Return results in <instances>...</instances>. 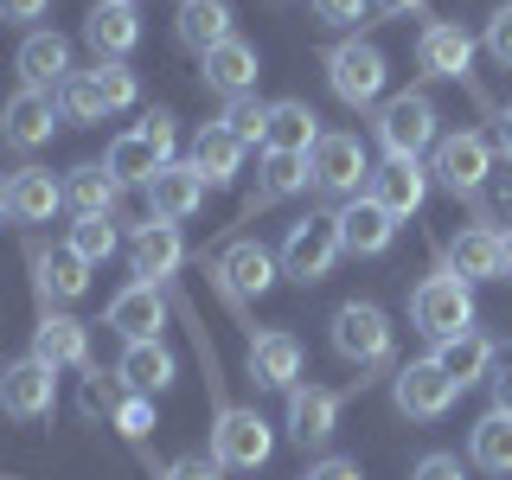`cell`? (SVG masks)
Wrapping results in <instances>:
<instances>
[{
  "instance_id": "obj_38",
  "label": "cell",
  "mask_w": 512,
  "mask_h": 480,
  "mask_svg": "<svg viewBox=\"0 0 512 480\" xmlns=\"http://www.w3.org/2000/svg\"><path fill=\"white\" fill-rule=\"evenodd\" d=\"M64 244L84 256V263H109V256H116V244H122V231H116V218H77Z\"/></svg>"
},
{
  "instance_id": "obj_29",
  "label": "cell",
  "mask_w": 512,
  "mask_h": 480,
  "mask_svg": "<svg viewBox=\"0 0 512 480\" xmlns=\"http://www.w3.org/2000/svg\"><path fill=\"white\" fill-rule=\"evenodd\" d=\"M231 20H237L231 0H180V20H173V32H180L186 52H199V58H205V52H218L224 39H237Z\"/></svg>"
},
{
  "instance_id": "obj_39",
  "label": "cell",
  "mask_w": 512,
  "mask_h": 480,
  "mask_svg": "<svg viewBox=\"0 0 512 480\" xmlns=\"http://www.w3.org/2000/svg\"><path fill=\"white\" fill-rule=\"evenodd\" d=\"M96 90H103V103L109 109H135L141 103V77L128 71V58H96Z\"/></svg>"
},
{
  "instance_id": "obj_26",
  "label": "cell",
  "mask_w": 512,
  "mask_h": 480,
  "mask_svg": "<svg viewBox=\"0 0 512 480\" xmlns=\"http://www.w3.org/2000/svg\"><path fill=\"white\" fill-rule=\"evenodd\" d=\"M365 192H372L391 218H416V212H423V199H429V173L416 167V160H384Z\"/></svg>"
},
{
  "instance_id": "obj_49",
  "label": "cell",
  "mask_w": 512,
  "mask_h": 480,
  "mask_svg": "<svg viewBox=\"0 0 512 480\" xmlns=\"http://www.w3.org/2000/svg\"><path fill=\"white\" fill-rule=\"evenodd\" d=\"M52 0H0V20H39Z\"/></svg>"
},
{
  "instance_id": "obj_7",
  "label": "cell",
  "mask_w": 512,
  "mask_h": 480,
  "mask_svg": "<svg viewBox=\"0 0 512 480\" xmlns=\"http://www.w3.org/2000/svg\"><path fill=\"white\" fill-rule=\"evenodd\" d=\"M455 397H461V384L442 372L436 359H410V365H397V378H391V404L410 416V423H436V416L455 410Z\"/></svg>"
},
{
  "instance_id": "obj_50",
  "label": "cell",
  "mask_w": 512,
  "mask_h": 480,
  "mask_svg": "<svg viewBox=\"0 0 512 480\" xmlns=\"http://www.w3.org/2000/svg\"><path fill=\"white\" fill-rule=\"evenodd\" d=\"M493 410H512V359L493 372Z\"/></svg>"
},
{
  "instance_id": "obj_16",
  "label": "cell",
  "mask_w": 512,
  "mask_h": 480,
  "mask_svg": "<svg viewBox=\"0 0 512 480\" xmlns=\"http://www.w3.org/2000/svg\"><path fill=\"white\" fill-rule=\"evenodd\" d=\"M205 173L192 167V160H167V167L154 173V186H148V212L160 218V224H180V218H192L205 205Z\"/></svg>"
},
{
  "instance_id": "obj_34",
  "label": "cell",
  "mask_w": 512,
  "mask_h": 480,
  "mask_svg": "<svg viewBox=\"0 0 512 480\" xmlns=\"http://www.w3.org/2000/svg\"><path fill=\"white\" fill-rule=\"evenodd\" d=\"M103 167L116 173L122 186H154V173L167 167V154L154 148L148 135H141V128H128V135H116L109 141V154H103Z\"/></svg>"
},
{
  "instance_id": "obj_14",
  "label": "cell",
  "mask_w": 512,
  "mask_h": 480,
  "mask_svg": "<svg viewBox=\"0 0 512 480\" xmlns=\"http://www.w3.org/2000/svg\"><path fill=\"white\" fill-rule=\"evenodd\" d=\"M288 442L295 448H327L340 429V391H320V384H295L288 391Z\"/></svg>"
},
{
  "instance_id": "obj_1",
  "label": "cell",
  "mask_w": 512,
  "mask_h": 480,
  "mask_svg": "<svg viewBox=\"0 0 512 480\" xmlns=\"http://www.w3.org/2000/svg\"><path fill=\"white\" fill-rule=\"evenodd\" d=\"M410 327L429 333V340H455V333H474V288L455 276V269H436L410 288Z\"/></svg>"
},
{
  "instance_id": "obj_22",
  "label": "cell",
  "mask_w": 512,
  "mask_h": 480,
  "mask_svg": "<svg viewBox=\"0 0 512 480\" xmlns=\"http://www.w3.org/2000/svg\"><path fill=\"white\" fill-rule=\"evenodd\" d=\"M199 64H205V71H199L205 90H218L224 103H231V96H250L256 90V71H263V58H256L250 39H224L218 52H205Z\"/></svg>"
},
{
  "instance_id": "obj_8",
  "label": "cell",
  "mask_w": 512,
  "mask_h": 480,
  "mask_svg": "<svg viewBox=\"0 0 512 480\" xmlns=\"http://www.w3.org/2000/svg\"><path fill=\"white\" fill-rule=\"evenodd\" d=\"M308 173L320 192H340V199H359L372 186V160H365V141L359 135H320L314 154H308Z\"/></svg>"
},
{
  "instance_id": "obj_41",
  "label": "cell",
  "mask_w": 512,
  "mask_h": 480,
  "mask_svg": "<svg viewBox=\"0 0 512 480\" xmlns=\"http://www.w3.org/2000/svg\"><path fill=\"white\" fill-rule=\"evenodd\" d=\"M109 423H116V436H122V442H148V429H154V397H135V391H128Z\"/></svg>"
},
{
  "instance_id": "obj_3",
  "label": "cell",
  "mask_w": 512,
  "mask_h": 480,
  "mask_svg": "<svg viewBox=\"0 0 512 480\" xmlns=\"http://www.w3.org/2000/svg\"><path fill=\"white\" fill-rule=\"evenodd\" d=\"M346 256L340 244V224L333 218H301V224H288V237H282V276L288 282H301V288H314V282H327L333 276V263Z\"/></svg>"
},
{
  "instance_id": "obj_45",
  "label": "cell",
  "mask_w": 512,
  "mask_h": 480,
  "mask_svg": "<svg viewBox=\"0 0 512 480\" xmlns=\"http://www.w3.org/2000/svg\"><path fill=\"white\" fill-rule=\"evenodd\" d=\"M224 468H218V461L212 455H180V461H167V474H160V480H218Z\"/></svg>"
},
{
  "instance_id": "obj_33",
  "label": "cell",
  "mask_w": 512,
  "mask_h": 480,
  "mask_svg": "<svg viewBox=\"0 0 512 480\" xmlns=\"http://www.w3.org/2000/svg\"><path fill=\"white\" fill-rule=\"evenodd\" d=\"M429 359H436L442 372L461 384V391L480 384V378H493V340H487V333H455V340H436Z\"/></svg>"
},
{
  "instance_id": "obj_28",
  "label": "cell",
  "mask_w": 512,
  "mask_h": 480,
  "mask_svg": "<svg viewBox=\"0 0 512 480\" xmlns=\"http://www.w3.org/2000/svg\"><path fill=\"white\" fill-rule=\"evenodd\" d=\"M320 141V116L301 96H282L269 103V128H263V154H314Z\"/></svg>"
},
{
  "instance_id": "obj_36",
  "label": "cell",
  "mask_w": 512,
  "mask_h": 480,
  "mask_svg": "<svg viewBox=\"0 0 512 480\" xmlns=\"http://www.w3.org/2000/svg\"><path fill=\"white\" fill-rule=\"evenodd\" d=\"M468 461L487 474H512V410H487L468 429Z\"/></svg>"
},
{
  "instance_id": "obj_44",
  "label": "cell",
  "mask_w": 512,
  "mask_h": 480,
  "mask_svg": "<svg viewBox=\"0 0 512 480\" xmlns=\"http://www.w3.org/2000/svg\"><path fill=\"white\" fill-rule=\"evenodd\" d=\"M77 404H84V416H116L122 397L103 384V372H90V378H84V397H77Z\"/></svg>"
},
{
  "instance_id": "obj_25",
  "label": "cell",
  "mask_w": 512,
  "mask_h": 480,
  "mask_svg": "<svg viewBox=\"0 0 512 480\" xmlns=\"http://www.w3.org/2000/svg\"><path fill=\"white\" fill-rule=\"evenodd\" d=\"M173 378H180V365H173V352L160 346V340H135V346H122V365H116V384H122V391H135V397H160Z\"/></svg>"
},
{
  "instance_id": "obj_53",
  "label": "cell",
  "mask_w": 512,
  "mask_h": 480,
  "mask_svg": "<svg viewBox=\"0 0 512 480\" xmlns=\"http://www.w3.org/2000/svg\"><path fill=\"white\" fill-rule=\"evenodd\" d=\"M500 263H506V276H512V231H500Z\"/></svg>"
},
{
  "instance_id": "obj_15",
  "label": "cell",
  "mask_w": 512,
  "mask_h": 480,
  "mask_svg": "<svg viewBox=\"0 0 512 480\" xmlns=\"http://www.w3.org/2000/svg\"><path fill=\"white\" fill-rule=\"evenodd\" d=\"M333 224H340V244H346V256H384V250H391V237H397V218L384 212L372 192L346 199L340 212H333Z\"/></svg>"
},
{
  "instance_id": "obj_4",
  "label": "cell",
  "mask_w": 512,
  "mask_h": 480,
  "mask_svg": "<svg viewBox=\"0 0 512 480\" xmlns=\"http://www.w3.org/2000/svg\"><path fill=\"white\" fill-rule=\"evenodd\" d=\"M384 77H391V64H384V52L372 39H340L327 52V84L346 109H372L384 96Z\"/></svg>"
},
{
  "instance_id": "obj_37",
  "label": "cell",
  "mask_w": 512,
  "mask_h": 480,
  "mask_svg": "<svg viewBox=\"0 0 512 480\" xmlns=\"http://www.w3.org/2000/svg\"><path fill=\"white\" fill-rule=\"evenodd\" d=\"M58 109H64V122H103L109 116V103H103V90H96L90 71H71L58 84Z\"/></svg>"
},
{
  "instance_id": "obj_31",
  "label": "cell",
  "mask_w": 512,
  "mask_h": 480,
  "mask_svg": "<svg viewBox=\"0 0 512 480\" xmlns=\"http://www.w3.org/2000/svg\"><path fill=\"white\" fill-rule=\"evenodd\" d=\"M448 269L461 282H506V263H500V231L487 224H468V231L448 244Z\"/></svg>"
},
{
  "instance_id": "obj_18",
  "label": "cell",
  "mask_w": 512,
  "mask_h": 480,
  "mask_svg": "<svg viewBox=\"0 0 512 480\" xmlns=\"http://www.w3.org/2000/svg\"><path fill=\"white\" fill-rule=\"evenodd\" d=\"M32 359H45L52 372H64V365H90V327L58 308L39 314V327H32Z\"/></svg>"
},
{
  "instance_id": "obj_12",
  "label": "cell",
  "mask_w": 512,
  "mask_h": 480,
  "mask_svg": "<svg viewBox=\"0 0 512 480\" xmlns=\"http://www.w3.org/2000/svg\"><path fill=\"white\" fill-rule=\"evenodd\" d=\"M26 263H32V288H39V301L45 308H64V301H77L90 288V269L71 244H32L26 250Z\"/></svg>"
},
{
  "instance_id": "obj_21",
  "label": "cell",
  "mask_w": 512,
  "mask_h": 480,
  "mask_svg": "<svg viewBox=\"0 0 512 480\" xmlns=\"http://www.w3.org/2000/svg\"><path fill=\"white\" fill-rule=\"evenodd\" d=\"M109 327L122 333L128 346L135 340H160V327H167V301H160L154 282H128L116 301H109Z\"/></svg>"
},
{
  "instance_id": "obj_24",
  "label": "cell",
  "mask_w": 512,
  "mask_h": 480,
  "mask_svg": "<svg viewBox=\"0 0 512 480\" xmlns=\"http://www.w3.org/2000/svg\"><path fill=\"white\" fill-rule=\"evenodd\" d=\"M64 205H71L77 218H116V205H122V180L103 167V160H84V167L64 173Z\"/></svg>"
},
{
  "instance_id": "obj_6",
  "label": "cell",
  "mask_w": 512,
  "mask_h": 480,
  "mask_svg": "<svg viewBox=\"0 0 512 480\" xmlns=\"http://www.w3.org/2000/svg\"><path fill=\"white\" fill-rule=\"evenodd\" d=\"M436 103H429L423 90H404V96H391V103L378 109V148L391 154V160H416L423 148H436Z\"/></svg>"
},
{
  "instance_id": "obj_54",
  "label": "cell",
  "mask_w": 512,
  "mask_h": 480,
  "mask_svg": "<svg viewBox=\"0 0 512 480\" xmlns=\"http://www.w3.org/2000/svg\"><path fill=\"white\" fill-rule=\"evenodd\" d=\"M0 218H7V180H0Z\"/></svg>"
},
{
  "instance_id": "obj_19",
  "label": "cell",
  "mask_w": 512,
  "mask_h": 480,
  "mask_svg": "<svg viewBox=\"0 0 512 480\" xmlns=\"http://www.w3.org/2000/svg\"><path fill=\"white\" fill-rule=\"evenodd\" d=\"M20 90H52L71 77V39L64 32H26V45H20Z\"/></svg>"
},
{
  "instance_id": "obj_48",
  "label": "cell",
  "mask_w": 512,
  "mask_h": 480,
  "mask_svg": "<svg viewBox=\"0 0 512 480\" xmlns=\"http://www.w3.org/2000/svg\"><path fill=\"white\" fill-rule=\"evenodd\" d=\"M308 480H365V474H359V461H346V455H320L308 468Z\"/></svg>"
},
{
  "instance_id": "obj_47",
  "label": "cell",
  "mask_w": 512,
  "mask_h": 480,
  "mask_svg": "<svg viewBox=\"0 0 512 480\" xmlns=\"http://www.w3.org/2000/svg\"><path fill=\"white\" fill-rule=\"evenodd\" d=\"M487 52L500 58V64H512V7H500V13L487 20Z\"/></svg>"
},
{
  "instance_id": "obj_11",
  "label": "cell",
  "mask_w": 512,
  "mask_h": 480,
  "mask_svg": "<svg viewBox=\"0 0 512 480\" xmlns=\"http://www.w3.org/2000/svg\"><path fill=\"white\" fill-rule=\"evenodd\" d=\"M436 186L442 192H455V199H474L480 186H487V173H493V148L480 135H468V128H461V135H442L436 141Z\"/></svg>"
},
{
  "instance_id": "obj_51",
  "label": "cell",
  "mask_w": 512,
  "mask_h": 480,
  "mask_svg": "<svg viewBox=\"0 0 512 480\" xmlns=\"http://www.w3.org/2000/svg\"><path fill=\"white\" fill-rule=\"evenodd\" d=\"M372 7L384 13V20H404V13H416V7H423V0H372Z\"/></svg>"
},
{
  "instance_id": "obj_52",
  "label": "cell",
  "mask_w": 512,
  "mask_h": 480,
  "mask_svg": "<svg viewBox=\"0 0 512 480\" xmlns=\"http://www.w3.org/2000/svg\"><path fill=\"white\" fill-rule=\"evenodd\" d=\"M500 154L512 160V109H500Z\"/></svg>"
},
{
  "instance_id": "obj_2",
  "label": "cell",
  "mask_w": 512,
  "mask_h": 480,
  "mask_svg": "<svg viewBox=\"0 0 512 480\" xmlns=\"http://www.w3.org/2000/svg\"><path fill=\"white\" fill-rule=\"evenodd\" d=\"M269 455H276V429L263 423V410L218 404V416H212V461H218V468L256 474Z\"/></svg>"
},
{
  "instance_id": "obj_42",
  "label": "cell",
  "mask_w": 512,
  "mask_h": 480,
  "mask_svg": "<svg viewBox=\"0 0 512 480\" xmlns=\"http://www.w3.org/2000/svg\"><path fill=\"white\" fill-rule=\"evenodd\" d=\"M372 13V0H314V20L320 26H359Z\"/></svg>"
},
{
  "instance_id": "obj_30",
  "label": "cell",
  "mask_w": 512,
  "mask_h": 480,
  "mask_svg": "<svg viewBox=\"0 0 512 480\" xmlns=\"http://www.w3.org/2000/svg\"><path fill=\"white\" fill-rule=\"evenodd\" d=\"M244 154H250V148H244V141H237L224 122H205L199 135H192V167L205 173V186H231L237 173H244Z\"/></svg>"
},
{
  "instance_id": "obj_43",
  "label": "cell",
  "mask_w": 512,
  "mask_h": 480,
  "mask_svg": "<svg viewBox=\"0 0 512 480\" xmlns=\"http://www.w3.org/2000/svg\"><path fill=\"white\" fill-rule=\"evenodd\" d=\"M410 480H468V468H461V455H442L436 448V455H423L410 468Z\"/></svg>"
},
{
  "instance_id": "obj_13",
  "label": "cell",
  "mask_w": 512,
  "mask_h": 480,
  "mask_svg": "<svg viewBox=\"0 0 512 480\" xmlns=\"http://www.w3.org/2000/svg\"><path fill=\"white\" fill-rule=\"evenodd\" d=\"M58 122H64V109H58L52 90H13L7 109H0V141H7V148H20V154H32V148H45V141H52Z\"/></svg>"
},
{
  "instance_id": "obj_17",
  "label": "cell",
  "mask_w": 512,
  "mask_h": 480,
  "mask_svg": "<svg viewBox=\"0 0 512 480\" xmlns=\"http://www.w3.org/2000/svg\"><path fill=\"white\" fill-rule=\"evenodd\" d=\"M84 39L96 58H128L141 45V7L135 0H96L84 20Z\"/></svg>"
},
{
  "instance_id": "obj_9",
  "label": "cell",
  "mask_w": 512,
  "mask_h": 480,
  "mask_svg": "<svg viewBox=\"0 0 512 480\" xmlns=\"http://www.w3.org/2000/svg\"><path fill=\"white\" fill-rule=\"evenodd\" d=\"M276 269H282V263H276V256H269L263 244H256V237H237V244L212 263V276H218V288H224V301L244 314V301H250V295H269Z\"/></svg>"
},
{
  "instance_id": "obj_35",
  "label": "cell",
  "mask_w": 512,
  "mask_h": 480,
  "mask_svg": "<svg viewBox=\"0 0 512 480\" xmlns=\"http://www.w3.org/2000/svg\"><path fill=\"white\" fill-rule=\"evenodd\" d=\"M314 173H308V154H263V167H256V205H276V199H295V192H308Z\"/></svg>"
},
{
  "instance_id": "obj_32",
  "label": "cell",
  "mask_w": 512,
  "mask_h": 480,
  "mask_svg": "<svg viewBox=\"0 0 512 480\" xmlns=\"http://www.w3.org/2000/svg\"><path fill=\"white\" fill-rule=\"evenodd\" d=\"M64 205V180H52L45 167H20L7 180V218H20V224H45Z\"/></svg>"
},
{
  "instance_id": "obj_46",
  "label": "cell",
  "mask_w": 512,
  "mask_h": 480,
  "mask_svg": "<svg viewBox=\"0 0 512 480\" xmlns=\"http://www.w3.org/2000/svg\"><path fill=\"white\" fill-rule=\"evenodd\" d=\"M141 135H148L154 148L173 160V141H180V128H173V116H167V109H148V116H141Z\"/></svg>"
},
{
  "instance_id": "obj_20",
  "label": "cell",
  "mask_w": 512,
  "mask_h": 480,
  "mask_svg": "<svg viewBox=\"0 0 512 480\" xmlns=\"http://www.w3.org/2000/svg\"><path fill=\"white\" fill-rule=\"evenodd\" d=\"M128 263H135V276L141 282H160V276H173V269L186 263V244H180V224H135V237H128Z\"/></svg>"
},
{
  "instance_id": "obj_10",
  "label": "cell",
  "mask_w": 512,
  "mask_h": 480,
  "mask_svg": "<svg viewBox=\"0 0 512 480\" xmlns=\"http://www.w3.org/2000/svg\"><path fill=\"white\" fill-rule=\"evenodd\" d=\"M58 404V372L45 359H13L0 365V410L20 416V423H39Z\"/></svg>"
},
{
  "instance_id": "obj_5",
  "label": "cell",
  "mask_w": 512,
  "mask_h": 480,
  "mask_svg": "<svg viewBox=\"0 0 512 480\" xmlns=\"http://www.w3.org/2000/svg\"><path fill=\"white\" fill-rule=\"evenodd\" d=\"M333 352L359 372H384L391 365V320H384L378 301H346L333 314Z\"/></svg>"
},
{
  "instance_id": "obj_27",
  "label": "cell",
  "mask_w": 512,
  "mask_h": 480,
  "mask_svg": "<svg viewBox=\"0 0 512 480\" xmlns=\"http://www.w3.org/2000/svg\"><path fill=\"white\" fill-rule=\"evenodd\" d=\"M416 64H423L429 77H468V64H474V39L461 32L455 20H436V26H423V39H416Z\"/></svg>"
},
{
  "instance_id": "obj_23",
  "label": "cell",
  "mask_w": 512,
  "mask_h": 480,
  "mask_svg": "<svg viewBox=\"0 0 512 480\" xmlns=\"http://www.w3.org/2000/svg\"><path fill=\"white\" fill-rule=\"evenodd\" d=\"M250 378L263 384V391H295L301 378V340L295 333H250Z\"/></svg>"
},
{
  "instance_id": "obj_40",
  "label": "cell",
  "mask_w": 512,
  "mask_h": 480,
  "mask_svg": "<svg viewBox=\"0 0 512 480\" xmlns=\"http://www.w3.org/2000/svg\"><path fill=\"white\" fill-rule=\"evenodd\" d=\"M218 122L231 128V135L244 141V148H256V141H263V128H269V103H256V96H231Z\"/></svg>"
}]
</instances>
